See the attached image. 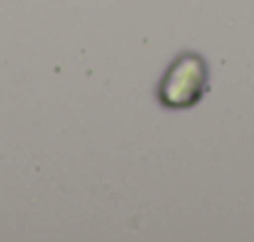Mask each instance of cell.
<instances>
[{
	"mask_svg": "<svg viewBox=\"0 0 254 242\" xmlns=\"http://www.w3.org/2000/svg\"><path fill=\"white\" fill-rule=\"evenodd\" d=\"M204 85H207V65L199 55H182L177 58L167 75L162 78L160 82V102L165 107H172V110H182V107H192L202 92H204Z\"/></svg>",
	"mask_w": 254,
	"mask_h": 242,
	"instance_id": "1",
	"label": "cell"
}]
</instances>
